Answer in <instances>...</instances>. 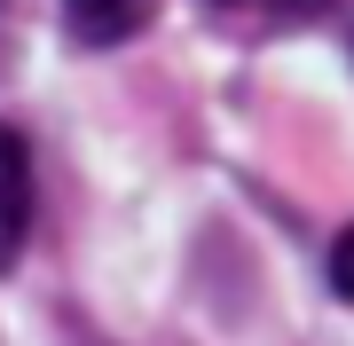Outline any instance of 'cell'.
<instances>
[{
    "mask_svg": "<svg viewBox=\"0 0 354 346\" xmlns=\"http://www.w3.org/2000/svg\"><path fill=\"white\" fill-rule=\"evenodd\" d=\"M24 229H32V150L0 126V268L24 252Z\"/></svg>",
    "mask_w": 354,
    "mask_h": 346,
    "instance_id": "6da1fadb",
    "label": "cell"
},
{
    "mask_svg": "<svg viewBox=\"0 0 354 346\" xmlns=\"http://www.w3.org/2000/svg\"><path fill=\"white\" fill-rule=\"evenodd\" d=\"M142 24H150V0H64V32L79 48H118Z\"/></svg>",
    "mask_w": 354,
    "mask_h": 346,
    "instance_id": "7a4b0ae2",
    "label": "cell"
},
{
    "mask_svg": "<svg viewBox=\"0 0 354 346\" xmlns=\"http://www.w3.org/2000/svg\"><path fill=\"white\" fill-rule=\"evenodd\" d=\"M221 16H244V24H307L323 0H213Z\"/></svg>",
    "mask_w": 354,
    "mask_h": 346,
    "instance_id": "3957f363",
    "label": "cell"
},
{
    "mask_svg": "<svg viewBox=\"0 0 354 346\" xmlns=\"http://www.w3.org/2000/svg\"><path fill=\"white\" fill-rule=\"evenodd\" d=\"M330 291H339V299H354V220L339 229V244H330Z\"/></svg>",
    "mask_w": 354,
    "mask_h": 346,
    "instance_id": "277c9868",
    "label": "cell"
}]
</instances>
